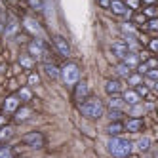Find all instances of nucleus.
Segmentation results:
<instances>
[{
  "label": "nucleus",
  "instance_id": "f257e3e1",
  "mask_svg": "<svg viewBox=\"0 0 158 158\" xmlns=\"http://www.w3.org/2000/svg\"><path fill=\"white\" fill-rule=\"evenodd\" d=\"M80 112L89 120H97V118L103 116L105 107H103V103H101L97 97H88L84 103H80Z\"/></svg>",
  "mask_w": 158,
  "mask_h": 158
},
{
  "label": "nucleus",
  "instance_id": "f03ea898",
  "mask_svg": "<svg viewBox=\"0 0 158 158\" xmlns=\"http://www.w3.org/2000/svg\"><path fill=\"white\" fill-rule=\"evenodd\" d=\"M107 147H109V152L114 158H126L133 151V145L128 139H124V137H110Z\"/></svg>",
  "mask_w": 158,
  "mask_h": 158
},
{
  "label": "nucleus",
  "instance_id": "7ed1b4c3",
  "mask_svg": "<svg viewBox=\"0 0 158 158\" xmlns=\"http://www.w3.org/2000/svg\"><path fill=\"white\" fill-rule=\"evenodd\" d=\"M61 78L67 86H74L80 80V69H78V65L76 63H67L61 69Z\"/></svg>",
  "mask_w": 158,
  "mask_h": 158
},
{
  "label": "nucleus",
  "instance_id": "20e7f679",
  "mask_svg": "<svg viewBox=\"0 0 158 158\" xmlns=\"http://www.w3.org/2000/svg\"><path fill=\"white\" fill-rule=\"evenodd\" d=\"M23 143L27 147H31V149H42L46 139H44V135L40 131H31V133L23 135Z\"/></svg>",
  "mask_w": 158,
  "mask_h": 158
},
{
  "label": "nucleus",
  "instance_id": "39448f33",
  "mask_svg": "<svg viewBox=\"0 0 158 158\" xmlns=\"http://www.w3.org/2000/svg\"><path fill=\"white\" fill-rule=\"evenodd\" d=\"M53 44H55V48H57V52L63 55V57L71 55V48H69V44H67V40L63 36H53Z\"/></svg>",
  "mask_w": 158,
  "mask_h": 158
},
{
  "label": "nucleus",
  "instance_id": "423d86ee",
  "mask_svg": "<svg viewBox=\"0 0 158 158\" xmlns=\"http://www.w3.org/2000/svg\"><path fill=\"white\" fill-rule=\"evenodd\" d=\"M124 130H128L131 133H137L143 130V120L141 118H130L126 124H124Z\"/></svg>",
  "mask_w": 158,
  "mask_h": 158
},
{
  "label": "nucleus",
  "instance_id": "0eeeda50",
  "mask_svg": "<svg viewBox=\"0 0 158 158\" xmlns=\"http://www.w3.org/2000/svg\"><path fill=\"white\" fill-rule=\"evenodd\" d=\"M19 103H21V101H19V97H15V95H10L6 101H4V110L6 112H15L17 110V107H19Z\"/></svg>",
  "mask_w": 158,
  "mask_h": 158
},
{
  "label": "nucleus",
  "instance_id": "6e6552de",
  "mask_svg": "<svg viewBox=\"0 0 158 158\" xmlns=\"http://www.w3.org/2000/svg\"><path fill=\"white\" fill-rule=\"evenodd\" d=\"M23 23H25V29L31 32V35H40V23H38V21L31 19V17H25Z\"/></svg>",
  "mask_w": 158,
  "mask_h": 158
},
{
  "label": "nucleus",
  "instance_id": "1a4fd4ad",
  "mask_svg": "<svg viewBox=\"0 0 158 158\" xmlns=\"http://www.w3.org/2000/svg\"><path fill=\"white\" fill-rule=\"evenodd\" d=\"M29 53L32 55V57H42L44 55V48H42V44L38 40H32L29 44Z\"/></svg>",
  "mask_w": 158,
  "mask_h": 158
},
{
  "label": "nucleus",
  "instance_id": "9d476101",
  "mask_svg": "<svg viewBox=\"0 0 158 158\" xmlns=\"http://www.w3.org/2000/svg\"><path fill=\"white\" fill-rule=\"evenodd\" d=\"M112 52H114L116 57L122 59L124 55L128 53V44H126V42H114V44H112Z\"/></svg>",
  "mask_w": 158,
  "mask_h": 158
},
{
  "label": "nucleus",
  "instance_id": "9b49d317",
  "mask_svg": "<svg viewBox=\"0 0 158 158\" xmlns=\"http://www.w3.org/2000/svg\"><path fill=\"white\" fill-rule=\"evenodd\" d=\"M32 114V110L29 109V107H23V109H19V110H15V122H25L29 116Z\"/></svg>",
  "mask_w": 158,
  "mask_h": 158
},
{
  "label": "nucleus",
  "instance_id": "f8f14e48",
  "mask_svg": "<svg viewBox=\"0 0 158 158\" xmlns=\"http://www.w3.org/2000/svg\"><path fill=\"white\" fill-rule=\"evenodd\" d=\"M105 89H107V94H118L120 89H122V84L118 82V80H107V84H105Z\"/></svg>",
  "mask_w": 158,
  "mask_h": 158
},
{
  "label": "nucleus",
  "instance_id": "ddd939ff",
  "mask_svg": "<svg viewBox=\"0 0 158 158\" xmlns=\"http://www.w3.org/2000/svg\"><path fill=\"white\" fill-rule=\"evenodd\" d=\"M109 8H110V10H112V12H114L116 15H124V14H126V6H124V4L120 2V0H112Z\"/></svg>",
  "mask_w": 158,
  "mask_h": 158
},
{
  "label": "nucleus",
  "instance_id": "4468645a",
  "mask_svg": "<svg viewBox=\"0 0 158 158\" xmlns=\"http://www.w3.org/2000/svg\"><path fill=\"white\" fill-rule=\"evenodd\" d=\"M124 101H126L128 105H137V103H139V95H137V92H131V89H128V92L124 94Z\"/></svg>",
  "mask_w": 158,
  "mask_h": 158
},
{
  "label": "nucleus",
  "instance_id": "2eb2a0df",
  "mask_svg": "<svg viewBox=\"0 0 158 158\" xmlns=\"http://www.w3.org/2000/svg\"><path fill=\"white\" fill-rule=\"evenodd\" d=\"M122 59H124V65H128V67H135V65L139 63V55H137V53H130V52H128Z\"/></svg>",
  "mask_w": 158,
  "mask_h": 158
},
{
  "label": "nucleus",
  "instance_id": "dca6fc26",
  "mask_svg": "<svg viewBox=\"0 0 158 158\" xmlns=\"http://www.w3.org/2000/svg\"><path fill=\"white\" fill-rule=\"evenodd\" d=\"M76 99H82L88 95V84L86 82H76V92H74Z\"/></svg>",
  "mask_w": 158,
  "mask_h": 158
},
{
  "label": "nucleus",
  "instance_id": "f3484780",
  "mask_svg": "<svg viewBox=\"0 0 158 158\" xmlns=\"http://www.w3.org/2000/svg\"><path fill=\"white\" fill-rule=\"evenodd\" d=\"M122 130H124V124H120V122H110L109 128H107V131H109L110 135H114V137H116V135H118Z\"/></svg>",
  "mask_w": 158,
  "mask_h": 158
},
{
  "label": "nucleus",
  "instance_id": "a211bd4d",
  "mask_svg": "<svg viewBox=\"0 0 158 158\" xmlns=\"http://www.w3.org/2000/svg\"><path fill=\"white\" fill-rule=\"evenodd\" d=\"M109 107H110V110L114 109V110H122V107H124V99H120V97H110L109 99Z\"/></svg>",
  "mask_w": 158,
  "mask_h": 158
},
{
  "label": "nucleus",
  "instance_id": "6ab92c4d",
  "mask_svg": "<svg viewBox=\"0 0 158 158\" xmlns=\"http://www.w3.org/2000/svg\"><path fill=\"white\" fill-rule=\"evenodd\" d=\"M44 69H46L48 76H52V78H57V76H59V71H57V67H55L53 63H50V61H46V63H44Z\"/></svg>",
  "mask_w": 158,
  "mask_h": 158
},
{
  "label": "nucleus",
  "instance_id": "aec40b11",
  "mask_svg": "<svg viewBox=\"0 0 158 158\" xmlns=\"http://www.w3.org/2000/svg\"><path fill=\"white\" fill-rule=\"evenodd\" d=\"M14 135V130L10 128V126H4V128H0V141H4V139H10Z\"/></svg>",
  "mask_w": 158,
  "mask_h": 158
},
{
  "label": "nucleus",
  "instance_id": "412c9836",
  "mask_svg": "<svg viewBox=\"0 0 158 158\" xmlns=\"http://www.w3.org/2000/svg\"><path fill=\"white\" fill-rule=\"evenodd\" d=\"M17 29H19L17 21H15V19H12V21H10V25L6 27V35H8V36H14L15 32H17Z\"/></svg>",
  "mask_w": 158,
  "mask_h": 158
},
{
  "label": "nucleus",
  "instance_id": "4be33fe9",
  "mask_svg": "<svg viewBox=\"0 0 158 158\" xmlns=\"http://www.w3.org/2000/svg\"><path fill=\"white\" fill-rule=\"evenodd\" d=\"M135 145H137L139 151H147V149H149V145H151V139H149V137H141Z\"/></svg>",
  "mask_w": 158,
  "mask_h": 158
},
{
  "label": "nucleus",
  "instance_id": "5701e85b",
  "mask_svg": "<svg viewBox=\"0 0 158 158\" xmlns=\"http://www.w3.org/2000/svg\"><path fill=\"white\" fill-rule=\"evenodd\" d=\"M116 71H118V74H120V76H130V74H131L130 67H128V65H124V63H120V65L116 67Z\"/></svg>",
  "mask_w": 158,
  "mask_h": 158
},
{
  "label": "nucleus",
  "instance_id": "b1692460",
  "mask_svg": "<svg viewBox=\"0 0 158 158\" xmlns=\"http://www.w3.org/2000/svg\"><path fill=\"white\" fill-rule=\"evenodd\" d=\"M0 158H14L12 147H0Z\"/></svg>",
  "mask_w": 158,
  "mask_h": 158
},
{
  "label": "nucleus",
  "instance_id": "393cba45",
  "mask_svg": "<svg viewBox=\"0 0 158 158\" xmlns=\"http://www.w3.org/2000/svg\"><path fill=\"white\" fill-rule=\"evenodd\" d=\"M19 63L23 65L25 69H31V67H32V59H31V57H27V55H21V57H19Z\"/></svg>",
  "mask_w": 158,
  "mask_h": 158
},
{
  "label": "nucleus",
  "instance_id": "a878e982",
  "mask_svg": "<svg viewBox=\"0 0 158 158\" xmlns=\"http://www.w3.org/2000/svg\"><path fill=\"white\" fill-rule=\"evenodd\" d=\"M19 97L23 99V101H31V97H32V94H31V89H27V88H23V89H19Z\"/></svg>",
  "mask_w": 158,
  "mask_h": 158
},
{
  "label": "nucleus",
  "instance_id": "bb28decb",
  "mask_svg": "<svg viewBox=\"0 0 158 158\" xmlns=\"http://www.w3.org/2000/svg\"><path fill=\"white\" fill-rule=\"evenodd\" d=\"M128 82L133 84V86H139L141 84V74H130L128 76Z\"/></svg>",
  "mask_w": 158,
  "mask_h": 158
},
{
  "label": "nucleus",
  "instance_id": "cd10ccee",
  "mask_svg": "<svg viewBox=\"0 0 158 158\" xmlns=\"http://www.w3.org/2000/svg\"><path fill=\"white\" fill-rule=\"evenodd\" d=\"M29 6L31 8H36V10H42V0H29Z\"/></svg>",
  "mask_w": 158,
  "mask_h": 158
},
{
  "label": "nucleus",
  "instance_id": "c85d7f7f",
  "mask_svg": "<svg viewBox=\"0 0 158 158\" xmlns=\"http://www.w3.org/2000/svg\"><path fill=\"white\" fill-rule=\"evenodd\" d=\"M38 82H40V78H38V74H35V73H32V74L29 76V84H31V86H36Z\"/></svg>",
  "mask_w": 158,
  "mask_h": 158
},
{
  "label": "nucleus",
  "instance_id": "c756f323",
  "mask_svg": "<svg viewBox=\"0 0 158 158\" xmlns=\"http://www.w3.org/2000/svg\"><path fill=\"white\" fill-rule=\"evenodd\" d=\"M145 74H147V76H149V78H151V80H156V78H158V71H156V69H149V71H147Z\"/></svg>",
  "mask_w": 158,
  "mask_h": 158
},
{
  "label": "nucleus",
  "instance_id": "7c9ffc66",
  "mask_svg": "<svg viewBox=\"0 0 158 158\" xmlns=\"http://www.w3.org/2000/svg\"><path fill=\"white\" fill-rule=\"evenodd\" d=\"M145 14L149 15V17H152V19H154V15H156V8H154V6H149V8L145 10Z\"/></svg>",
  "mask_w": 158,
  "mask_h": 158
},
{
  "label": "nucleus",
  "instance_id": "2f4dec72",
  "mask_svg": "<svg viewBox=\"0 0 158 158\" xmlns=\"http://www.w3.org/2000/svg\"><path fill=\"white\" fill-rule=\"evenodd\" d=\"M122 31H124V32H130V35H135V29H133L131 25H128V23L122 27Z\"/></svg>",
  "mask_w": 158,
  "mask_h": 158
},
{
  "label": "nucleus",
  "instance_id": "473e14b6",
  "mask_svg": "<svg viewBox=\"0 0 158 158\" xmlns=\"http://www.w3.org/2000/svg\"><path fill=\"white\" fill-rule=\"evenodd\" d=\"M118 116H120V110H110V112H109V118H110V120H114V122H116Z\"/></svg>",
  "mask_w": 158,
  "mask_h": 158
},
{
  "label": "nucleus",
  "instance_id": "72a5a7b5",
  "mask_svg": "<svg viewBox=\"0 0 158 158\" xmlns=\"http://www.w3.org/2000/svg\"><path fill=\"white\" fill-rule=\"evenodd\" d=\"M149 29H151V31H156V29H158V21H156V19H151V21H149Z\"/></svg>",
  "mask_w": 158,
  "mask_h": 158
},
{
  "label": "nucleus",
  "instance_id": "f704fd0d",
  "mask_svg": "<svg viewBox=\"0 0 158 158\" xmlns=\"http://www.w3.org/2000/svg\"><path fill=\"white\" fill-rule=\"evenodd\" d=\"M147 71H149V67H147V65H145V63H143V65H139V67H137V73H139V74H145V73H147Z\"/></svg>",
  "mask_w": 158,
  "mask_h": 158
},
{
  "label": "nucleus",
  "instance_id": "c9c22d12",
  "mask_svg": "<svg viewBox=\"0 0 158 158\" xmlns=\"http://www.w3.org/2000/svg\"><path fill=\"white\" fill-rule=\"evenodd\" d=\"M137 95H147V88L143 84H139V88H137Z\"/></svg>",
  "mask_w": 158,
  "mask_h": 158
},
{
  "label": "nucleus",
  "instance_id": "e433bc0d",
  "mask_svg": "<svg viewBox=\"0 0 158 158\" xmlns=\"http://www.w3.org/2000/svg\"><path fill=\"white\" fill-rule=\"evenodd\" d=\"M151 50H152V52H156V50H158V40H156V38H152V40H151Z\"/></svg>",
  "mask_w": 158,
  "mask_h": 158
},
{
  "label": "nucleus",
  "instance_id": "4c0bfd02",
  "mask_svg": "<svg viewBox=\"0 0 158 158\" xmlns=\"http://www.w3.org/2000/svg\"><path fill=\"white\" fill-rule=\"evenodd\" d=\"M97 2L103 6V8H109V6H110V0H97Z\"/></svg>",
  "mask_w": 158,
  "mask_h": 158
},
{
  "label": "nucleus",
  "instance_id": "58836bf2",
  "mask_svg": "<svg viewBox=\"0 0 158 158\" xmlns=\"http://www.w3.org/2000/svg\"><path fill=\"white\" fill-rule=\"evenodd\" d=\"M147 86H149V88H156V82L154 80H149V82H147Z\"/></svg>",
  "mask_w": 158,
  "mask_h": 158
},
{
  "label": "nucleus",
  "instance_id": "ea45409f",
  "mask_svg": "<svg viewBox=\"0 0 158 158\" xmlns=\"http://www.w3.org/2000/svg\"><path fill=\"white\" fill-rule=\"evenodd\" d=\"M135 21H137V23H141V21H145V15H137V17H135Z\"/></svg>",
  "mask_w": 158,
  "mask_h": 158
},
{
  "label": "nucleus",
  "instance_id": "a19ab883",
  "mask_svg": "<svg viewBox=\"0 0 158 158\" xmlns=\"http://www.w3.org/2000/svg\"><path fill=\"white\" fill-rule=\"evenodd\" d=\"M130 6H133V8H135V6H137V0H130Z\"/></svg>",
  "mask_w": 158,
  "mask_h": 158
},
{
  "label": "nucleus",
  "instance_id": "79ce46f5",
  "mask_svg": "<svg viewBox=\"0 0 158 158\" xmlns=\"http://www.w3.org/2000/svg\"><path fill=\"white\" fill-rule=\"evenodd\" d=\"M4 120H6V116H0V126L4 124Z\"/></svg>",
  "mask_w": 158,
  "mask_h": 158
},
{
  "label": "nucleus",
  "instance_id": "37998d69",
  "mask_svg": "<svg viewBox=\"0 0 158 158\" xmlns=\"http://www.w3.org/2000/svg\"><path fill=\"white\" fill-rule=\"evenodd\" d=\"M145 2H147V4H152V2H154V0H145Z\"/></svg>",
  "mask_w": 158,
  "mask_h": 158
},
{
  "label": "nucleus",
  "instance_id": "c03bdc74",
  "mask_svg": "<svg viewBox=\"0 0 158 158\" xmlns=\"http://www.w3.org/2000/svg\"><path fill=\"white\" fill-rule=\"evenodd\" d=\"M0 31H2V27H0Z\"/></svg>",
  "mask_w": 158,
  "mask_h": 158
}]
</instances>
